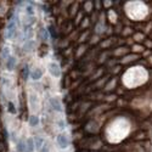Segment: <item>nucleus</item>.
Instances as JSON below:
<instances>
[{
  "label": "nucleus",
  "mask_w": 152,
  "mask_h": 152,
  "mask_svg": "<svg viewBox=\"0 0 152 152\" xmlns=\"http://www.w3.org/2000/svg\"><path fill=\"white\" fill-rule=\"evenodd\" d=\"M56 141L61 150H66L70 146V139H68V136L66 134H58L56 137Z\"/></svg>",
  "instance_id": "f257e3e1"
},
{
  "label": "nucleus",
  "mask_w": 152,
  "mask_h": 152,
  "mask_svg": "<svg viewBox=\"0 0 152 152\" xmlns=\"http://www.w3.org/2000/svg\"><path fill=\"white\" fill-rule=\"evenodd\" d=\"M16 22L12 20H10V22H9V25L6 27V38L7 39H12L13 35H16Z\"/></svg>",
  "instance_id": "f03ea898"
},
{
  "label": "nucleus",
  "mask_w": 152,
  "mask_h": 152,
  "mask_svg": "<svg viewBox=\"0 0 152 152\" xmlns=\"http://www.w3.org/2000/svg\"><path fill=\"white\" fill-rule=\"evenodd\" d=\"M49 72H50V74H51L52 77L58 78L60 76H61V68H60L58 63H56V62H50L49 63Z\"/></svg>",
  "instance_id": "7ed1b4c3"
},
{
  "label": "nucleus",
  "mask_w": 152,
  "mask_h": 152,
  "mask_svg": "<svg viewBox=\"0 0 152 152\" xmlns=\"http://www.w3.org/2000/svg\"><path fill=\"white\" fill-rule=\"evenodd\" d=\"M50 106H51V108L54 110V111H56V112H62L63 111L61 102H60V100L56 99V98L50 99Z\"/></svg>",
  "instance_id": "20e7f679"
},
{
  "label": "nucleus",
  "mask_w": 152,
  "mask_h": 152,
  "mask_svg": "<svg viewBox=\"0 0 152 152\" xmlns=\"http://www.w3.org/2000/svg\"><path fill=\"white\" fill-rule=\"evenodd\" d=\"M16 57L15 56H10L6 61H5V66H6V70L7 71H13L16 67Z\"/></svg>",
  "instance_id": "39448f33"
},
{
  "label": "nucleus",
  "mask_w": 152,
  "mask_h": 152,
  "mask_svg": "<svg viewBox=\"0 0 152 152\" xmlns=\"http://www.w3.org/2000/svg\"><path fill=\"white\" fill-rule=\"evenodd\" d=\"M41 77H43V72H41L40 70H38V68H37V70H33L31 73V78L33 80H39Z\"/></svg>",
  "instance_id": "423d86ee"
},
{
  "label": "nucleus",
  "mask_w": 152,
  "mask_h": 152,
  "mask_svg": "<svg viewBox=\"0 0 152 152\" xmlns=\"http://www.w3.org/2000/svg\"><path fill=\"white\" fill-rule=\"evenodd\" d=\"M35 149L34 146V140L33 139H28L26 141V151L25 152H33Z\"/></svg>",
  "instance_id": "0eeeda50"
},
{
  "label": "nucleus",
  "mask_w": 152,
  "mask_h": 152,
  "mask_svg": "<svg viewBox=\"0 0 152 152\" xmlns=\"http://www.w3.org/2000/svg\"><path fill=\"white\" fill-rule=\"evenodd\" d=\"M33 140H34L35 149L40 150L41 147H43V145H44V139H43V137H40V136H35V139H33Z\"/></svg>",
  "instance_id": "6e6552de"
},
{
  "label": "nucleus",
  "mask_w": 152,
  "mask_h": 152,
  "mask_svg": "<svg viewBox=\"0 0 152 152\" xmlns=\"http://www.w3.org/2000/svg\"><path fill=\"white\" fill-rule=\"evenodd\" d=\"M28 122H29L31 127H37L39 124V118L37 116H34V114H32V116L29 117V119H28Z\"/></svg>",
  "instance_id": "1a4fd4ad"
},
{
  "label": "nucleus",
  "mask_w": 152,
  "mask_h": 152,
  "mask_svg": "<svg viewBox=\"0 0 152 152\" xmlns=\"http://www.w3.org/2000/svg\"><path fill=\"white\" fill-rule=\"evenodd\" d=\"M33 45H34L33 40H27L25 43V45H23V50H25V51H31L32 48H33Z\"/></svg>",
  "instance_id": "9d476101"
},
{
  "label": "nucleus",
  "mask_w": 152,
  "mask_h": 152,
  "mask_svg": "<svg viewBox=\"0 0 152 152\" xmlns=\"http://www.w3.org/2000/svg\"><path fill=\"white\" fill-rule=\"evenodd\" d=\"M17 151L18 152H25L26 151V141L20 140L17 142Z\"/></svg>",
  "instance_id": "9b49d317"
},
{
  "label": "nucleus",
  "mask_w": 152,
  "mask_h": 152,
  "mask_svg": "<svg viewBox=\"0 0 152 152\" xmlns=\"http://www.w3.org/2000/svg\"><path fill=\"white\" fill-rule=\"evenodd\" d=\"M10 56H11V55H10V49H9V48H4L3 51H1V57L4 60H7Z\"/></svg>",
  "instance_id": "f8f14e48"
},
{
  "label": "nucleus",
  "mask_w": 152,
  "mask_h": 152,
  "mask_svg": "<svg viewBox=\"0 0 152 152\" xmlns=\"http://www.w3.org/2000/svg\"><path fill=\"white\" fill-rule=\"evenodd\" d=\"M40 32H41V39L45 40V41H48L49 40V32H48V29L43 28Z\"/></svg>",
  "instance_id": "ddd939ff"
},
{
  "label": "nucleus",
  "mask_w": 152,
  "mask_h": 152,
  "mask_svg": "<svg viewBox=\"0 0 152 152\" xmlns=\"http://www.w3.org/2000/svg\"><path fill=\"white\" fill-rule=\"evenodd\" d=\"M26 11H27V15H29V16L34 15V9H33V6H31V5H28L26 7Z\"/></svg>",
  "instance_id": "4468645a"
},
{
  "label": "nucleus",
  "mask_w": 152,
  "mask_h": 152,
  "mask_svg": "<svg viewBox=\"0 0 152 152\" xmlns=\"http://www.w3.org/2000/svg\"><path fill=\"white\" fill-rule=\"evenodd\" d=\"M50 151V149H49V145H48V142H44V145H43V147L39 150V152H49Z\"/></svg>",
  "instance_id": "2eb2a0df"
},
{
  "label": "nucleus",
  "mask_w": 152,
  "mask_h": 152,
  "mask_svg": "<svg viewBox=\"0 0 152 152\" xmlns=\"http://www.w3.org/2000/svg\"><path fill=\"white\" fill-rule=\"evenodd\" d=\"M9 112H10V113H16V108H15V106H13L12 102H9Z\"/></svg>",
  "instance_id": "dca6fc26"
},
{
  "label": "nucleus",
  "mask_w": 152,
  "mask_h": 152,
  "mask_svg": "<svg viewBox=\"0 0 152 152\" xmlns=\"http://www.w3.org/2000/svg\"><path fill=\"white\" fill-rule=\"evenodd\" d=\"M23 71H25V77L27 78V77H28V66H26Z\"/></svg>",
  "instance_id": "f3484780"
}]
</instances>
